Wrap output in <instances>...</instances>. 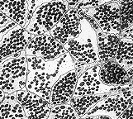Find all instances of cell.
<instances>
[{"instance_id":"obj_1","label":"cell","mask_w":133,"mask_h":119,"mask_svg":"<svg viewBox=\"0 0 133 119\" xmlns=\"http://www.w3.org/2000/svg\"><path fill=\"white\" fill-rule=\"evenodd\" d=\"M28 74L26 91L40 96L49 102L50 94L56 82L65 73L75 70L74 61L68 52L53 61L26 56Z\"/></svg>"},{"instance_id":"obj_2","label":"cell","mask_w":133,"mask_h":119,"mask_svg":"<svg viewBox=\"0 0 133 119\" xmlns=\"http://www.w3.org/2000/svg\"><path fill=\"white\" fill-rule=\"evenodd\" d=\"M28 74L26 51H21L0 61V89L5 94L26 90Z\"/></svg>"},{"instance_id":"obj_3","label":"cell","mask_w":133,"mask_h":119,"mask_svg":"<svg viewBox=\"0 0 133 119\" xmlns=\"http://www.w3.org/2000/svg\"><path fill=\"white\" fill-rule=\"evenodd\" d=\"M80 16L81 32L76 38L67 42L64 48L79 64H99L97 35L85 18Z\"/></svg>"},{"instance_id":"obj_4","label":"cell","mask_w":133,"mask_h":119,"mask_svg":"<svg viewBox=\"0 0 133 119\" xmlns=\"http://www.w3.org/2000/svg\"><path fill=\"white\" fill-rule=\"evenodd\" d=\"M68 10L67 1H46L35 10L25 30L33 36L49 33Z\"/></svg>"},{"instance_id":"obj_5","label":"cell","mask_w":133,"mask_h":119,"mask_svg":"<svg viewBox=\"0 0 133 119\" xmlns=\"http://www.w3.org/2000/svg\"><path fill=\"white\" fill-rule=\"evenodd\" d=\"M99 64H95L89 67L78 77L77 84L73 98L80 97V96L88 94H114L132 88L133 84H128L125 86L109 87L105 85L101 81L99 75Z\"/></svg>"},{"instance_id":"obj_6","label":"cell","mask_w":133,"mask_h":119,"mask_svg":"<svg viewBox=\"0 0 133 119\" xmlns=\"http://www.w3.org/2000/svg\"><path fill=\"white\" fill-rule=\"evenodd\" d=\"M131 104H133V87L107 96L96 103L86 115H105L112 119H117Z\"/></svg>"},{"instance_id":"obj_7","label":"cell","mask_w":133,"mask_h":119,"mask_svg":"<svg viewBox=\"0 0 133 119\" xmlns=\"http://www.w3.org/2000/svg\"><path fill=\"white\" fill-rule=\"evenodd\" d=\"M78 10L93 17L104 34L120 36V10L116 1H110L97 8Z\"/></svg>"},{"instance_id":"obj_8","label":"cell","mask_w":133,"mask_h":119,"mask_svg":"<svg viewBox=\"0 0 133 119\" xmlns=\"http://www.w3.org/2000/svg\"><path fill=\"white\" fill-rule=\"evenodd\" d=\"M26 56L53 61L67 53L63 45L55 40L49 33L34 36L25 50Z\"/></svg>"},{"instance_id":"obj_9","label":"cell","mask_w":133,"mask_h":119,"mask_svg":"<svg viewBox=\"0 0 133 119\" xmlns=\"http://www.w3.org/2000/svg\"><path fill=\"white\" fill-rule=\"evenodd\" d=\"M81 32L80 16L76 8L69 9L58 23L50 31V35L61 45L76 38Z\"/></svg>"},{"instance_id":"obj_10","label":"cell","mask_w":133,"mask_h":119,"mask_svg":"<svg viewBox=\"0 0 133 119\" xmlns=\"http://www.w3.org/2000/svg\"><path fill=\"white\" fill-rule=\"evenodd\" d=\"M33 36L20 26H15L0 41V61L26 50Z\"/></svg>"},{"instance_id":"obj_11","label":"cell","mask_w":133,"mask_h":119,"mask_svg":"<svg viewBox=\"0 0 133 119\" xmlns=\"http://www.w3.org/2000/svg\"><path fill=\"white\" fill-rule=\"evenodd\" d=\"M18 103L23 108V111L28 119H47L51 106L49 102L40 96L20 90L15 93Z\"/></svg>"},{"instance_id":"obj_12","label":"cell","mask_w":133,"mask_h":119,"mask_svg":"<svg viewBox=\"0 0 133 119\" xmlns=\"http://www.w3.org/2000/svg\"><path fill=\"white\" fill-rule=\"evenodd\" d=\"M78 76L75 69L63 75L56 82L50 94L49 103L50 106L63 103H70L73 98L77 84Z\"/></svg>"},{"instance_id":"obj_13","label":"cell","mask_w":133,"mask_h":119,"mask_svg":"<svg viewBox=\"0 0 133 119\" xmlns=\"http://www.w3.org/2000/svg\"><path fill=\"white\" fill-rule=\"evenodd\" d=\"M98 75L101 81L109 87L125 86L132 84L127 71L114 61L99 64Z\"/></svg>"},{"instance_id":"obj_14","label":"cell","mask_w":133,"mask_h":119,"mask_svg":"<svg viewBox=\"0 0 133 119\" xmlns=\"http://www.w3.org/2000/svg\"><path fill=\"white\" fill-rule=\"evenodd\" d=\"M28 4L26 1H2L0 0V12L8 17L12 22L24 28Z\"/></svg>"},{"instance_id":"obj_15","label":"cell","mask_w":133,"mask_h":119,"mask_svg":"<svg viewBox=\"0 0 133 119\" xmlns=\"http://www.w3.org/2000/svg\"><path fill=\"white\" fill-rule=\"evenodd\" d=\"M120 38V36L104 34L103 32L97 36L99 64L113 61L117 51Z\"/></svg>"},{"instance_id":"obj_16","label":"cell","mask_w":133,"mask_h":119,"mask_svg":"<svg viewBox=\"0 0 133 119\" xmlns=\"http://www.w3.org/2000/svg\"><path fill=\"white\" fill-rule=\"evenodd\" d=\"M0 119H28L18 103L15 93L5 94L0 104Z\"/></svg>"},{"instance_id":"obj_17","label":"cell","mask_w":133,"mask_h":119,"mask_svg":"<svg viewBox=\"0 0 133 119\" xmlns=\"http://www.w3.org/2000/svg\"><path fill=\"white\" fill-rule=\"evenodd\" d=\"M114 61L126 71L133 69V40L120 38Z\"/></svg>"},{"instance_id":"obj_18","label":"cell","mask_w":133,"mask_h":119,"mask_svg":"<svg viewBox=\"0 0 133 119\" xmlns=\"http://www.w3.org/2000/svg\"><path fill=\"white\" fill-rule=\"evenodd\" d=\"M110 94H88L80 96L77 98H72L70 101V104L74 108L75 110L81 117L88 113L94 105L98 103L100 100L106 98Z\"/></svg>"},{"instance_id":"obj_19","label":"cell","mask_w":133,"mask_h":119,"mask_svg":"<svg viewBox=\"0 0 133 119\" xmlns=\"http://www.w3.org/2000/svg\"><path fill=\"white\" fill-rule=\"evenodd\" d=\"M47 119H81V117L70 103H63L50 108Z\"/></svg>"},{"instance_id":"obj_20","label":"cell","mask_w":133,"mask_h":119,"mask_svg":"<svg viewBox=\"0 0 133 119\" xmlns=\"http://www.w3.org/2000/svg\"><path fill=\"white\" fill-rule=\"evenodd\" d=\"M119 6L121 18V31L133 26V14H132V0L128 1H116Z\"/></svg>"},{"instance_id":"obj_21","label":"cell","mask_w":133,"mask_h":119,"mask_svg":"<svg viewBox=\"0 0 133 119\" xmlns=\"http://www.w3.org/2000/svg\"><path fill=\"white\" fill-rule=\"evenodd\" d=\"M110 1H94V0H87V1H80L78 0V3L75 7L77 9H89V8H97L99 6H102L103 4H106Z\"/></svg>"},{"instance_id":"obj_22","label":"cell","mask_w":133,"mask_h":119,"mask_svg":"<svg viewBox=\"0 0 133 119\" xmlns=\"http://www.w3.org/2000/svg\"><path fill=\"white\" fill-rule=\"evenodd\" d=\"M27 2V4H28V10H27V17H26V25H25V27H27V25L29 24V22L31 19V17L33 16V13L35 12V10L36 8H37L39 6L42 5L43 3H45L46 1H32V0H30V1H26Z\"/></svg>"},{"instance_id":"obj_23","label":"cell","mask_w":133,"mask_h":119,"mask_svg":"<svg viewBox=\"0 0 133 119\" xmlns=\"http://www.w3.org/2000/svg\"><path fill=\"white\" fill-rule=\"evenodd\" d=\"M132 109H133V104L130 105L129 107L127 108L124 111H123L121 115L119 116V118L121 119H132Z\"/></svg>"},{"instance_id":"obj_24","label":"cell","mask_w":133,"mask_h":119,"mask_svg":"<svg viewBox=\"0 0 133 119\" xmlns=\"http://www.w3.org/2000/svg\"><path fill=\"white\" fill-rule=\"evenodd\" d=\"M120 37L133 40V26L122 31L120 32Z\"/></svg>"},{"instance_id":"obj_25","label":"cell","mask_w":133,"mask_h":119,"mask_svg":"<svg viewBox=\"0 0 133 119\" xmlns=\"http://www.w3.org/2000/svg\"><path fill=\"white\" fill-rule=\"evenodd\" d=\"M15 26H17V24L15 23V22H13L11 21V22H9L8 24H7L5 27H1V28H0V41H1V39H2V37L3 36L4 34L7 33L9 30L12 29V27H14Z\"/></svg>"},{"instance_id":"obj_26","label":"cell","mask_w":133,"mask_h":119,"mask_svg":"<svg viewBox=\"0 0 133 119\" xmlns=\"http://www.w3.org/2000/svg\"><path fill=\"white\" fill-rule=\"evenodd\" d=\"M10 22H11V20L9 19L8 17H6L3 13H2L1 12H0V28L5 27Z\"/></svg>"},{"instance_id":"obj_27","label":"cell","mask_w":133,"mask_h":119,"mask_svg":"<svg viewBox=\"0 0 133 119\" xmlns=\"http://www.w3.org/2000/svg\"><path fill=\"white\" fill-rule=\"evenodd\" d=\"M81 119H112V118L105 115H98V116L84 115L83 117H81Z\"/></svg>"},{"instance_id":"obj_28","label":"cell","mask_w":133,"mask_h":119,"mask_svg":"<svg viewBox=\"0 0 133 119\" xmlns=\"http://www.w3.org/2000/svg\"><path fill=\"white\" fill-rule=\"evenodd\" d=\"M77 3H78V0H75V1H67V4H68L69 9L75 8Z\"/></svg>"},{"instance_id":"obj_29","label":"cell","mask_w":133,"mask_h":119,"mask_svg":"<svg viewBox=\"0 0 133 119\" xmlns=\"http://www.w3.org/2000/svg\"><path fill=\"white\" fill-rule=\"evenodd\" d=\"M4 97H5V94H4L3 91L1 90V89H0V104L2 103L3 100L4 99Z\"/></svg>"},{"instance_id":"obj_30","label":"cell","mask_w":133,"mask_h":119,"mask_svg":"<svg viewBox=\"0 0 133 119\" xmlns=\"http://www.w3.org/2000/svg\"><path fill=\"white\" fill-rule=\"evenodd\" d=\"M117 119H121V118H119V117H118V118H117Z\"/></svg>"}]
</instances>
